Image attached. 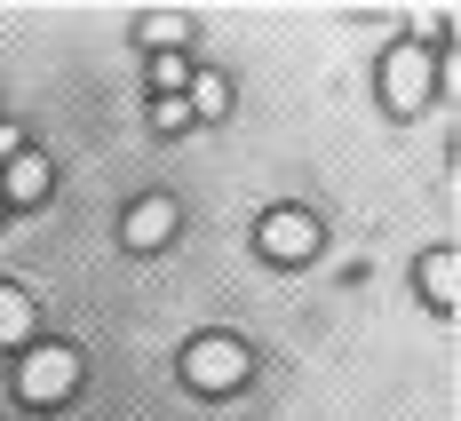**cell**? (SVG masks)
<instances>
[{"instance_id": "6da1fadb", "label": "cell", "mask_w": 461, "mask_h": 421, "mask_svg": "<svg viewBox=\"0 0 461 421\" xmlns=\"http://www.w3.org/2000/svg\"><path fill=\"white\" fill-rule=\"evenodd\" d=\"M16 390H24L32 406H56V398H72V390H80V350H64V342H24Z\"/></svg>"}, {"instance_id": "7a4b0ae2", "label": "cell", "mask_w": 461, "mask_h": 421, "mask_svg": "<svg viewBox=\"0 0 461 421\" xmlns=\"http://www.w3.org/2000/svg\"><path fill=\"white\" fill-rule=\"evenodd\" d=\"M184 381L191 390H207V398H223L247 381V342H230V334H199L184 350Z\"/></svg>"}, {"instance_id": "3957f363", "label": "cell", "mask_w": 461, "mask_h": 421, "mask_svg": "<svg viewBox=\"0 0 461 421\" xmlns=\"http://www.w3.org/2000/svg\"><path fill=\"white\" fill-rule=\"evenodd\" d=\"M429 88H438L429 48H390V56H382V103H390V112H421Z\"/></svg>"}, {"instance_id": "277c9868", "label": "cell", "mask_w": 461, "mask_h": 421, "mask_svg": "<svg viewBox=\"0 0 461 421\" xmlns=\"http://www.w3.org/2000/svg\"><path fill=\"white\" fill-rule=\"evenodd\" d=\"M263 255H271V263H311V255H319V223H311V215H303V207H278V215H263Z\"/></svg>"}, {"instance_id": "5b68a950", "label": "cell", "mask_w": 461, "mask_h": 421, "mask_svg": "<svg viewBox=\"0 0 461 421\" xmlns=\"http://www.w3.org/2000/svg\"><path fill=\"white\" fill-rule=\"evenodd\" d=\"M48 184H56V167H48L41 151H16V159L0 167V207H41Z\"/></svg>"}, {"instance_id": "8992f818", "label": "cell", "mask_w": 461, "mask_h": 421, "mask_svg": "<svg viewBox=\"0 0 461 421\" xmlns=\"http://www.w3.org/2000/svg\"><path fill=\"white\" fill-rule=\"evenodd\" d=\"M167 238H176V199H136V207H128V246L151 255V246H167Z\"/></svg>"}, {"instance_id": "52a82bcc", "label": "cell", "mask_w": 461, "mask_h": 421, "mask_svg": "<svg viewBox=\"0 0 461 421\" xmlns=\"http://www.w3.org/2000/svg\"><path fill=\"white\" fill-rule=\"evenodd\" d=\"M24 342H32V294L0 279V350H24Z\"/></svg>"}, {"instance_id": "ba28073f", "label": "cell", "mask_w": 461, "mask_h": 421, "mask_svg": "<svg viewBox=\"0 0 461 421\" xmlns=\"http://www.w3.org/2000/svg\"><path fill=\"white\" fill-rule=\"evenodd\" d=\"M454 286H461V271H454V255L438 246V255H421V302L429 310H454Z\"/></svg>"}, {"instance_id": "9c48e42d", "label": "cell", "mask_w": 461, "mask_h": 421, "mask_svg": "<svg viewBox=\"0 0 461 421\" xmlns=\"http://www.w3.org/2000/svg\"><path fill=\"white\" fill-rule=\"evenodd\" d=\"M184 103H191V120H223V103H230V80H223V72H191Z\"/></svg>"}, {"instance_id": "30bf717a", "label": "cell", "mask_w": 461, "mask_h": 421, "mask_svg": "<svg viewBox=\"0 0 461 421\" xmlns=\"http://www.w3.org/2000/svg\"><path fill=\"white\" fill-rule=\"evenodd\" d=\"M191 72H199V64H191L184 48H176V56H151V88H159V95H184Z\"/></svg>"}, {"instance_id": "8fae6325", "label": "cell", "mask_w": 461, "mask_h": 421, "mask_svg": "<svg viewBox=\"0 0 461 421\" xmlns=\"http://www.w3.org/2000/svg\"><path fill=\"white\" fill-rule=\"evenodd\" d=\"M184 32H191V24L176 16V8H159V16H143V40L159 48V56H176V40H184Z\"/></svg>"}, {"instance_id": "7c38bea8", "label": "cell", "mask_w": 461, "mask_h": 421, "mask_svg": "<svg viewBox=\"0 0 461 421\" xmlns=\"http://www.w3.org/2000/svg\"><path fill=\"white\" fill-rule=\"evenodd\" d=\"M151 128H159V136H184V128H191V103H184V95H151Z\"/></svg>"}, {"instance_id": "4fadbf2b", "label": "cell", "mask_w": 461, "mask_h": 421, "mask_svg": "<svg viewBox=\"0 0 461 421\" xmlns=\"http://www.w3.org/2000/svg\"><path fill=\"white\" fill-rule=\"evenodd\" d=\"M16 151H24V128H16V120H0V167H8Z\"/></svg>"}, {"instance_id": "5bb4252c", "label": "cell", "mask_w": 461, "mask_h": 421, "mask_svg": "<svg viewBox=\"0 0 461 421\" xmlns=\"http://www.w3.org/2000/svg\"><path fill=\"white\" fill-rule=\"evenodd\" d=\"M0 215H8V207H0Z\"/></svg>"}]
</instances>
